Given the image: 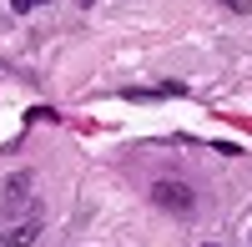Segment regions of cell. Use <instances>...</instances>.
<instances>
[{
    "label": "cell",
    "mask_w": 252,
    "mask_h": 247,
    "mask_svg": "<svg viewBox=\"0 0 252 247\" xmlns=\"http://www.w3.org/2000/svg\"><path fill=\"white\" fill-rule=\"evenodd\" d=\"M35 5H40V0H15V10H20V15H26V10H35Z\"/></svg>",
    "instance_id": "5b68a950"
},
{
    "label": "cell",
    "mask_w": 252,
    "mask_h": 247,
    "mask_svg": "<svg viewBox=\"0 0 252 247\" xmlns=\"http://www.w3.org/2000/svg\"><path fill=\"white\" fill-rule=\"evenodd\" d=\"M40 237V222H15V227L0 232V247H31Z\"/></svg>",
    "instance_id": "3957f363"
},
{
    "label": "cell",
    "mask_w": 252,
    "mask_h": 247,
    "mask_svg": "<svg viewBox=\"0 0 252 247\" xmlns=\"http://www.w3.org/2000/svg\"><path fill=\"white\" fill-rule=\"evenodd\" d=\"M152 202L161 212H177V217H187L197 207V197H192V187H187V182H172V177H161L157 187H152Z\"/></svg>",
    "instance_id": "6da1fadb"
},
{
    "label": "cell",
    "mask_w": 252,
    "mask_h": 247,
    "mask_svg": "<svg viewBox=\"0 0 252 247\" xmlns=\"http://www.w3.org/2000/svg\"><path fill=\"white\" fill-rule=\"evenodd\" d=\"M26 202H31V177H10V182H5V197H0V207H5V212H20Z\"/></svg>",
    "instance_id": "7a4b0ae2"
},
{
    "label": "cell",
    "mask_w": 252,
    "mask_h": 247,
    "mask_svg": "<svg viewBox=\"0 0 252 247\" xmlns=\"http://www.w3.org/2000/svg\"><path fill=\"white\" fill-rule=\"evenodd\" d=\"M217 5H227L232 15H247V10H252V0H217Z\"/></svg>",
    "instance_id": "277c9868"
},
{
    "label": "cell",
    "mask_w": 252,
    "mask_h": 247,
    "mask_svg": "<svg viewBox=\"0 0 252 247\" xmlns=\"http://www.w3.org/2000/svg\"><path fill=\"white\" fill-rule=\"evenodd\" d=\"M207 247H217V242H207Z\"/></svg>",
    "instance_id": "8992f818"
}]
</instances>
